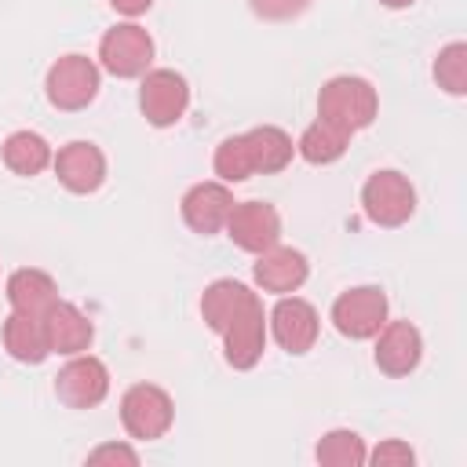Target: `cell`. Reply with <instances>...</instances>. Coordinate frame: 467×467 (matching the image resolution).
I'll use <instances>...</instances> for the list:
<instances>
[{
  "label": "cell",
  "instance_id": "9a60e30c",
  "mask_svg": "<svg viewBox=\"0 0 467 467\" xmlns=\"http://www.w3.org/2000/svg\"><path fill=\"white\" fill-rule=\"evenodd\" d=\"M40 325H44L47 350L58 354V358L84 354V350H91V343H95V325H91V317H88L77 303H69V299H62V296L40 314Z\"/></svg>",
  "mask_w": 467,
  "mask_h": 467
},
{
  "label": "cell",
  "instance_id": "f1b7e54d",
  "mask_svg": "<svg viewBox=\"0 0 467 467\" xmlns=\"http://www.w3.org/2000/svg\"><path fill=\"white\" fill-rule=\"evenodd\" d=\"M109 7L117 11V15H124V18H139V15H146L150 7H153V0H109Z\"/></svg>",
  "mask_w": 467,
  "mask_h": 467
},
{
  "label": "cell",
  "instance_id": "d6986e66",
  "mask_svg": "<svg viewBox=\"0 0 467 467\" xmlns=\"http://www.w3.org/2000/svg\"><path fill=\"white\" fill-rule=\"evenodd\" d=\"M248 139V150H252V168L255 175H277L292 164L296 157V142L285 128L277 124H259V128H248L244 131Z\"/></svg>",
  "mask_w": 467,
  "mask_h": 467
},
{
  "label": "cell",
  "instance_id": "5bb4252c",
  "mask_svg": "<svg viewBox=\"0 0 467 467\" xmlns=\"http://www.w3.org/2000/svg\"><path fill=\"white\" fill-rule=\"evenodd\" d=\"M376 347H372V361L383 376L390 379H405L409 372L420 368L423 361V332L412 325V321H390L372 336Z\"/></svg>",
  "mask_w": 467,
  "mask_h": 467
},
{
  "label": "cell",
  "instance_id": "4fadbf2b",
  "mask_svg": "<svg viewBox=\"0 0 467 467\" xmlns=\"http://www.w3.org/2000/svg\"><path fill=\"white\" fill-rule=\"evenodd\" d=\"M234 204H237V201H234V190H230L226 182H219V179H208V182H193V186L182 193L179 215H182V223H186L193 234L215 237V234L226 230V219H230Z\"/></svg>",
  "mask_w": 467,
  "mask_h": 467
},
{
  "label": "cell",
  "instance_id": "ffe728a7",
  "mask_svg": "<svg viewBox=\"0 0 467 467\" xmlns=\"http://www.w3.org/2000/svg\"><path fill=\"white\" fill-rule=\"evenodd\" d=\"M255 292L244 285V281H237V277H215L204 292H201V321L219 336L230 321H234V314L252 299Z\"/></svg>",
  "mask_w": 467,
  "mask_h": 467
},
{
  "label": "cell",
  "instance_id": "e0dca14e",
  "mask_svg": "<svg viewBox=\"0 0 467 467\" xmlns=\"http://www.w3.org/2000/svg\"><path fill=\"white\" fill-rule=\"evenodd\" d=\"M4 296H7V306H11V310L40 317V314L58 299V281H55L47 270H40V266H18V270L7 277Z\"/></svg>",
  "mask_w": 467,
  "mask_h": 467
},
{
  "label": "cell",
  "instance_id": "f546056e",
  "mask_svg": "<svg viewBox=\"0 0 467 467\" xmlns=\"http://www.w3.org/2000/svg\"><path fill=\"white\" fill-rule=\"evenodd\" d=\"M416 0H379V7H387V11H405V7H412Z\"/></svg>",
  "mask_w": 467,
  "mask_h": 467
},
{
  "label": "cell",
  "instance_id": "d4e9b609",
  "mask_svg": "<svg viewBox=\"0 0 467 467\" xmlns=\"http://www.w3.org/2000/svg\"><path fill=\"white\" fill-rule=\"evenodd\" d=\"M431 73H434V84H438L445 95L463 99V95H467V44H463V40L445 44V47L434 55Z\"/></svg>",
  "mask_w": 467,
  "mask_h": 467
},
{
  "label": "cell",
  "instance_id": "6da1fadb",
  "mask_svg": "<svg viewBox=\"0 0 467 467\" xmlns=\"http://www.w3.org/2000/svg\"><path fill=\"white\" fill-rule=\"evenodd\" d=\"M317 117L350 135L365 131L379 117V91L372 88V80H365L358 73L328 77L317 91Z\"/></svg>",
  "mask_w": 467,
  "mask_h": 467
},
{
  "label": "cell",
  "instance_id": "8fae6325",
  "mask_svg": "<svg viewBox=\"0 0 467 467\" xmlns=\"http://www.w3.org/2000/svg\"><path fill=\"white\" fill-rule=\"evenodd\" d=\"M223 234L234 241V248L259 255V252L281 244V215L270 201H237Z\"/></svg>",
  "mask_w": 467,
  "mask_h": 467
},
{
  "label": "cell",
  "instance_id": "ba28073f",
  "mask_svg": "<svg viewBox=\"0 0 467 467\" xmlns=\"http://www.w3.org/2000/svg\"><path fill=\"white\" fill-rule=\"evenodd\" d=\"M266 336L285 354L299 358V354L314 350V343L321 336V317H317V310H314L310 299H303L296 292L292 296H277V303L266 314Z\"/></svg>",
  "mask_w": 467,
  "mask_h": 467
},
{
  "label": "cell",
  "instance_id": "7a4b0ae2",
  "mask_svg": "<svg viewBox=\"0 0 467 467\" xmlns=\"http://www.w3.org/2000/svg\"><path fill=\"white\" fill-rule=\"evenodd\" d=\"M99 88H102V69L95 58H88L80 51L58 55L44 73V95L58 113L88 109L99 99Z\"/></svg>",
  "mask_w": 467,
  "mask_h": 467
},
{
  "label": "cell",
  "instance_id": "3957f363",
  "mask_svg": "<svg viewBox=\"0 0 467 467\" xmlns=\"http://www.w3.org/2000/svg\"><path fill=\"white\" fill-rule=\"evenodd\" d=\"M361 212L379 230H398L416 212V186L398 168H379L361 186Z\"/></svg>",
  "mask_w": 467,
  "mask_h": 467
},
{
  "label": "cell",
  "instance_id": "52a82bcc",
  "mask_svg": "<svg viewBox=\"0 0 467 467\" xmlns=\"http://www.w3.org/2000/svg\"><path fill=\"white\" fill-rule=\"evenodd\" d=\"M139 109L153 128H175L190 109V84L179 69H146L139 77Z\"/></svg>",
  "mask_w": 467,
  "mask_h": 467
},
{
  "label": "cell",
  "instance_id": "cb8c5ba5",
  "mask_svg": "<svg viewBox=\"0 0 467 467\" xmlns=\"http://www.w3.org/2000/svg\"><path fill=\"white\" fill-rule=\"evenodd\" d=\"M212 171H215V179L226 182V186L248 182V179L255 175V168H252V150H248L244 131H241V135H226V139L215 146V153H212Z\"/></svg>",
  "mask_w": 467,
  "mask_h": 467
},
{
  "label": "cell",
  "instance_id": "7c38bea8",
  "mask_svg": "<svg viewBox=\"0 0 467 467\" xmlns=\"http://www.w3.org/2000/svg\"><path fill=\"white\" fill-rule=\"evenodd\" d=\"M51 171L62 182V190L88 197V193L102 190V182H106V153L88 139H73V142L58 146V153L51 157Z\"/></svg>",
  "mask_w": 467,
  "mask_h": 467
},
{
  "label": "cell",
  "instance_id": "8992f818",
  "mask_svg": "<svg viewBox=\"0 0 467 467\" xmlns=\"http://www.w3.org/2000/svg\"><path fill=\"white\" fill-rule=\"evenodd\" d=\"M387 314H390V303H387V292L379 285H354V288L339 292L332 299V310H328L332 328L354 343L372 339L387 325Z\"/></svg>",
  "mask_w": 467,
  "mask_h": 467
},
{
  "label": "cell",
  "instance_id": "7402d4cb",
  "mask_svg": "<svg viewBox=\"0 0 467 467\" xmlns=\"http://www.w3.org/2000/svg\"><path fill=\"white\" fill-rule=\"evenodd\" d=\"M350 131H343V128H336V124H328V120H314V124H306L303 128V135L296 139V153L306 161V164H314V168H325V164H336L347 150H350Z\"/></svg>",
  "mask_w": 467,
  "mask_h": 467
},
{
  "label": "cell",
  "instance_id": "4316f807",
  "mask_svg": "<svg viewBox=\"0 0 467 467\" xmlns=\"http://www.w3.org/2000/svg\"><path fill=\"white\" fill-rule=\"evenodd\" d=\"M314 0H248L252 15L263 18V22H292L299 15L310 11Z\"/></svg>",
  "mask_w": 467,
  "mask_h": 467
},
{
  "label": "cell",
  "instance_id": "2e32d148",
  "mask_svg": "<svg viewBox=\"0 0 467 467\" xmlns=\"http://www.w3.org/2000/svg\"><path fill=\"white\" fill-rule=\"evenodd\" d=\"M306 277H310V259L288 244H274V248L259 252L255 266H252V281L266 296H292L306 285Z\"/></svg>",
  "mask_w": 467,
  "mask_h": 467
},
{
  "label": "cell",
  "instance_id": "5b68a950",
  "mask_svg": "<svg viewBox=\"0 0 467 467\" xmlns=\"http://www.w3.org/2000/svg\"><path fill=\"white\" fill-rule=\"evenodd\" d=\"M175 423V401L157 383H131L120 394V427L131 441H157Z\"/></svg>",
  "mask_w": 467,
  "mask_h": 467
},
{
  "label": "cell",
  "instance_id": "9c48e42d",
  "mask_svg": "<svg viewBox=\"0 0 467 467\" xmlns=\"http://www.w3.org/2000/svg\"><path fill=\"white\" fill-rule=\"evenodd\" d=\"M55 398L66 409H95L109 398V368L95 354H73L55 376Z\"/></svg>",
  "mask_w": 467,
  "mask_h": 467
},
{
  "label": "cell",
  "instance_id": "83f0119b",
  "mask_svg": "<svg viewBox=\"0 0 467 467\" xmlns=\"http://www.w3.org/2000/svg\"><path fill=\"white\" fill-rule=\"evenodd\" d=\"M88 463H139V452L128 445V441H106V445H95L88 452Z\"/></svg>",
  "mask_w": 467,
  "mask_h": 467
},
{
  "label": "cell",
  "instance_id": "484cf974",
  "mask_svg": "<svg viewBox=\"0 0 467 467\" xmlns=\"http://www.w3.org/2000/svg\"><path fill=\"white\" fill-rule=\"evenodd\" d=\"M365 463H376V467H412L416 463V452L401 438H383L376 449H368Z\"/></svg>",
  "mask_w": 467,
  "mask_h": 467
},
{
  "label": "cell",
  "instance_id": "603a6c76",
  "mask_svg": "<svg viewBox=\"0 0 467 467\" xmlns=\"http://www.w3.org/2000/svg\"><path fill=\"white\" fill-rule=\"evenodd\" d=\"M365 456H368V445L350 427H332L314 445V460L321 467H365Z\"/></svg>",
  "mask_w": 467,
  "mask_h": 467
},
{
  "label": "cell",
  "instance_id": "277c9868",
  "mask_svg": "<svg viewBox=\"0 0 467 467\" xmlns=\"http://www.w3.org/2000/svg\"><path fill=\"white\" fill-rule=\"evenodd\" d=\"M153 55H157L153 36L131 18L106 29L99 40V69L117 80H135L146 69H153Z\"/></svg>",
  "mask_w": 467,
  "mask_h": 467
},
{
  "label": "cell",
  "instance_id": "30bf717a",
  "mask_svg": "<svg viewBox=\"0 0 467 467\" xmlns=\"http://www.w3.org/2000/svg\"><path fill=\"white\" fill-rule=\"evenodd\" d=\"M219 339H223V358L230 368L248 372L259 365V358L266 350V310H263L259 292L234 314V321L219 332Z\"/></svg>",
  "mask_w": 467,
  "mask_h": 467
},
{
  "label": "cell",
  "instance_id": "44dd1931",
  "mask_svg": "<svg viewBox=\"0 0 467 467\" xmlns=\"http://www.w3.org/2000/svg\"><path fill=\"white\" fill-rule=\"evenodd\" d=\"M4 350H7L18 365H40L44 358H51L40 317L11 310L7 321H4Z\"/></svg>",
  "mask_w": 467,
  "mask_h": 467
},
{
  "label": "cell",
  "instance_id": "ac0fdd59",
  "mask_svg": "<svg viewBox=\"0 0 467 467\" xmlns=\"http://www.w3.org/2000/svg\"><path fill=\"white\" fill-rule=\"evenodd\" d=\"M51 157H55L51 142L40 131H29V128H18V131H11L0 142V161L18 179H33V175L47 171L51 168Z\"/></svg>",
  "mask_w": 467,
  "mask_h": 467
}]
</instances>
